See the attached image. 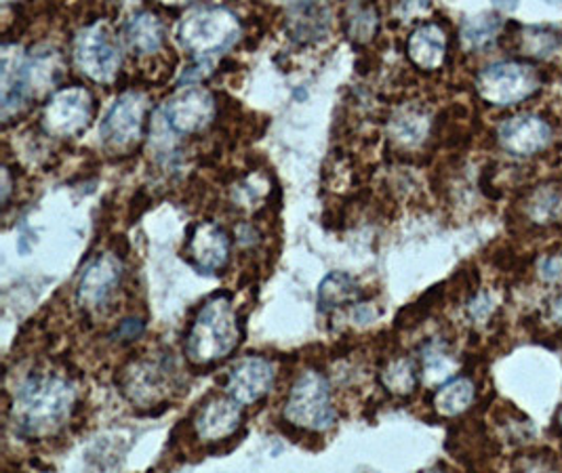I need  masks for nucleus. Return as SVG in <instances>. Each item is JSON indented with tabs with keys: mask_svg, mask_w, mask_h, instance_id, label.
I'll use <instances>...</instances> for the list:
<instances>
[{
	"mask_svg": "<svg viewBox=\"0 0 562 473\" xmlns=\"http://www.w3.org/2000/svg\"><path fill=\"white\" fill-rule=\"evenodd\" d=\"M77 404L70 381L52 373L27 376L18 390L13 421L26 438H47L68 424Z\"/></svg>",
	"mask_w": 562,
	"mask_h": 473,
	"instance_id": "f257e3e1",
	"label": "nucleus"
},
{
	"mask_svg": "<svg viewBox=\"0 0 562 473\" xmlns=\"http://www.w3.org/2000/svg\"><path fill=\"white\" fill-rule=\"evenodd\" d=\"M240 344V323L231 293H215L186 335V356L196 367L222 362Z\"/></svg>",
	"mask_w": 562,
	"mask_h": 473,
	"instance_id": "f03ea898",
	"label": "nucleus"
},
{
	"mask_svg": "<svg viewBox=\"0 0 562 473\" xmlns=\"http://www.w3.org/2000/svg\"><path fill=\"white\" fill-rule=\"evenodd\" d=\"M179 43L192 57H211L228 49L240 36V20L228 7H194L178 27Z\"/></svg>",
	"mask_w": 562,
	"mask_h": 473,
	"instance_id": "7ed1b4c3",
	"label": "nucleus"
},
{
	"mask_svg": "<svg viewBox=\"0 0 562 473\" xmlns=\"http://www.w3.org/2000/svg\"><path fill=\"white\" fill-rule=\"evenodd\" d=\"M284 419L306 431H327L337 421L331 385L318 371H306L293 383L284 402Z\"/></svg>",
	"mask_w": 562,
	"mask_h": 473,
	"instance_id": "20e7f679",
	"label": "nucleus"
},
{
	"mask_svg": "<svg viewBox=\"0 0 562 473\" xmlns=\"http://www.w3.org/2000/svg\"><path fill=\"white\" fill-rule=\"evenodd\" d=\"M541 89V75L527 61H497L476 76L479 95L497 108H510L531 100Z\"/></svg>",
	"mask_w": 562,
	"mask_h": 473,
	"instance_id": "39448f33",
	"label": "nucleus"
},
{
	"mask_svg": "<svg viewBox=\"0 0 562 473\" xmlns=\"http://www.w3.org/2000/svg\"><path fill=\"white\" fill-rule=\"evenodd\" d=\"M75 61L78 70L95 82H112L123 64L121 47L103 24H89L82 27L75 38Z\"/></svg>",
	"mask_w": 562,
	"mask_h": 473,
	"instance_id": "423d86ee",
	"label": "nucleus"
},
{
	"mask_svg": "<svg viewBox=\"0 0 562 473\" xmlns=\"http://www.w3.org/2000/svg\"><path fill=\"white\" fill-rule=\"evenodd\" d=\"M93 116V98L82 87L55 91L43 110V126L55 137H75Z\"/></svg>",
	"mask_w": 562,
	"mask_h": 473,
	"instance_id": "0eeeda50",
	"label": "nucleus"
},
{
	"mask_svg": "<svg viewBox=\"0 0 562 473\" xmlns=\"http://www.w3.org/2000/svg\"><path fill=\"white\" fill-rule=\"evenodd\" d=\"M146 116H148V100L142 93L128 91L125 95H121L110 108L100 126L103 144L114 150H123L137 144L146 126Z\"/></svg>",
	"mask_w": 562,
	"mask_h": 473,
	"instance_id": "6e6552de",
	"label": "nucleus"
},
{
	"mask_svg": "<svg viewBox=\"0 0 562 473\" xmlns=\"http://www.w3.org/2000/svg\"><path fill=\"white\" fill-rule=\"evenodd\" d=\"M217 112L215 98L203 87H183L162 108V121L173 135H194L213 123Z\"/></svg>",
	"mask_w": 562,
	"mask_h": 473,
	"instance_id": "1a4fd4ad",
	"label": "nucleus"
},
{
	"mask_svg": "<svg viewBox=\"0 0 562 473\" xmlns=\"http://www.w3.org/2000/svg\"><path fill=\"white\" fill-rule=\"evenodd\" d=\"M552 139V125L533 112L510 116L497 128V142L502 150L512 156H536L546 150Z\"/></svg>",
	"mask_w": 562,
	"mask_h": 473,
	"instance_id": "9d476101",
	"label": "nucleus"
},
{
	"mask_svg": "<svg viewBox=\"0 0 562 473\" xmlns=\"http://www.w3.org/2000/svg\"><path fill=\"white\" fill-rule=\"evenodd\" d=\"M123 278V263L114 252L93 257L78 280L77 300L85 309H100L114 295Z\"/></svg>",
	"mask_w": 562,
	"mask_h": 473,
	"instance_id": "9b49d317",
	"label": "nucleus"
},
{
	"mask_svg": "<svg viewBox=\"0 0 562 473\" xmlns=\"http://www.w3.org/2000/svg\"><path fill=\"white\" fill-rule=\"evenodd\" d=\"M277 381V369L268 358L247 356L232 367L226 379V392L238 404H256L266 398Z\"/></svg>",
	"mask_w": 562,
	"mask_h": 473,
	"instance_id": "f8f14e48",
	"label": "nucleus"
},
{
	"mask_svg": "<svg viewBox=\"0 0 562 473\" xmlns=\"http://www.w3.org/2000/svg\"><path fill=\"white\" fill-rule=\"evenodd\" d=\"M186 252L196 270L203 274H213L228 266L231 238L220 225L209 222L192 225L186 240Z\"/></svg>",
	"mask_w": 562,
	"mask_h": 473,
	"instance_id": "ddd939ff",
	"label": "nucleus"
},
{
	"mask_svg": "<svg viewBox=\"0 0 562 473\" xmlns=\"http://www.w3.org/2000/svg\"><path fill=\"white\" fill-rule=\"evenodd\" d=\"M243 421V404L231 396L206 399L194 417V431L205 442H222L232 436Z\"/></svg>",
	"mask_w": 562,
	"mask_h": 473,
	"instance_id": "4468645a",
	"label": "nucleus"
},
{
	"mask_svg": "<svg viewBox=\"0 0 562 473\" xmlns=\"http://www.w3.org/2000/svg\"><path fill=\"white\" fill-rule=\"evenodd\" d=\"M169 376L165 360L133 362L123 376V392L137 404H150L165 394Z\"/></svg>",
	"mask_w": 562,
	"mask_h": 473,
	"instance_id": "2eb2a0df",
	"label": "nucleus"
},
{
	"mask_svg": "<svg viewBox=\"0 0 562 473\" xmlns=\"http://www.w3.org/2000/svg\"><path fill=\"white\" fill-rule=\"evenodd\" d=\"M447 45L449 41H447L445 27L435 22H426L411 32L407 55L419 70L436 72L445 66Z\"/></svg>",
	"mask_w": 562,
	"mask_h": 473,
	"instance_id": "dca6fc26",
	"label": "nucleus"
},
{
	"mask_svg": "<svg viewBox=\"0 0 562 473\" xmlns=\"http://www.w3.org/2000/svg\"><path fill=\"white\" fill-rule=\"evenodd\" d=\"M286 30L302 45L321 41L329 30V9L314 2L293 4L286 11Z\"/></svg>",
	"mask_w": 562,
	"mask_h": 473,
	"instance_id": "f3484780",
	"label": "nucleus"
},
{
	"mask_svg": "<svg viewBox=\"0 0 562 473\" xmlns=\"http://www.w3.org/2000/svg\"><path fill=\"white\" fill-rule=\"evenodd\" d=\"M125 41L139 55H153L165 43V25L153 11H137L125 24Z\"/></svg>",
	"mask_w": 562,
	"mask_h": 473,
	"instance_id": "a211bd4d",
	"label": "nucleus"
},
{
	"mask_svg": "<svg viewBox=\"0 0 562 473\" xmlns=\"http://www.w3.org/2000/svg\"><path fill=\"white\" fill-rule=\"evenodd\" d=\"M476 399V385L470 376H453L436 390L435 410L440 417H460Z\"/></svg>",
	"mask_w": 562,
	"mask_h": 473,
	"instance_id": "6ab92c4d",
	"label": "nucleus"
},
{
	"mask_svg": "<svg viewBox=\"0 0 562 473\" xmlns=\"http://www.w3.org/2000/svg\"><path fill=\"white\" fill-rule=\"evenodd\" d=\"M458 362L449 346L440 339H432L422 348V379L428 385H445L453 379Z\"/></svg>",
	"mask_w": 562,
	"mask_h": 473,
	"instance_id": "aec40b11",
	"label": "nucleus"
},
{
	"mask_svg": "<svg viewBox=\"0 0 562 473\" xmlns=\"http://www.w3.org/2000/svg\"><path fill=\"white\" fill-rule=\"evenodd\" d=\"M504 18L495 11H483L472 18H465L460 27L461 45L468 50H481L488 47L502 32Z\"/></svg>",
	"mask_w": 562,
	"mask_h": 473,
	"instance_id": "412c9836",
	"label": "nucleus"
},
{
	"mask_svg": "<svg viewBox=\"0 0 562 473\" xmlns=\"http://www.w3.org/2000/svg\"><path fill=\"white\" fill-rule=\"evenodd\" d=\"M360 297H362V293L352 275L333 272L321 282L318 307H321V312H333L337 307H344L346 303H357Z\"/></svg>",
	"mask_w": 562,
	"mask_h": 473,
	"instance_id": "4be33fe9",
	"label": "nucleus"
},
{
	"mask_svg": "<svg viewBox=\"0 0 562 473\" xmlns=\"http://www.w3.org/2000/svg\"><path fill=\"white\" fill-rule=\"evenodd\" d=\"M382 385L394 396H411L419 383V371L411 358H394L382 371Z\"/></svg>",
	"mask_w": 562,
	"mask_h": 473,
	"instance_id": "5701e85b",
	"label": "nucleus"
},
{
	"mask_svg": "<svg viewBox=\"0 0 562 473\" xmlns=\"http://www.w3.org/2000/svg\"><path fill=\"white\" fill-rule=\"evenodd\" d=\"M380 27V15L373 4H350L346 11V32L357 45L369 43Z\"/></svg>",
	"mask_w": 562,
	"mask_h": 473,
	"instance_id": "b1692460",
	"label": "nucleus"
},
{
	"mask_svg": "<svg viewBox=\"0 0 562 473\" xmlns=\"http://www.w3.org/2000/svg\"><path fill=\"white\" fill-rule=\"evenodd\" d=\"M428 128H430L428 116L417 110H405V112L396 114L390 123L392 139H396L403 146L419 144L428 135Z\"/></svg>",
	"mask_w": 562,
	"mask_h": 473,
	"instance_id": "393cba45",
	"label": "nucleus"
},
{
	"mask_svg": "<svg viewBox=\"0 0 562 473\" xmlns=\"http://www.w3.org/2000/svg\"><path fill=\"white\" fill-rule=\"evenodd\" d=\"M529 217L536 224H550L562 213V185H541L529 200Z\"/></svg>",
	"mask_w": 562,
	"mask_h": 473,
	"instance_id": "a878e982",
	"label": "nucleus"
},
{
	"mask_svg": "<svg viewBox=\"0 0 562 473\" xmlns=\"http://www.w3.org/2000/svg\"><path fill=\"white\" fill-rule=\"evenodd\" d=\"M562 47V38L548 27H525L520 36V50L529 57L548 59Z\"/></svg>",
	"mask_w": 562,
	"mask_h": 473,
	"instance_id": "bb28decb",
	"label": "nucleus"
},
{
	"mask_svg": "<svg viewBox=\"0 0 562 473\" xmlns=\"http://www.w3.org/2000/svg\"><path fill=\"white\" fill-rule=\"evenodd\" d=\"M539 278L546 282H562V257L561 255H548L537 266Z\"/></svg>",
	"mask_w": 562,
	"mask_h": 473,
	"instance_id": "cd10ccee",
	"label": "nucleus"
},
{
	"mask_svg": "<svg viewBox=\"0 0 562 473\" xmlns=\"http://www.w3.org/2000/svg\"><path fill=\"white\" fill-rule=\"evenodd\" d=\"M493 312V300L486 295V293H479L474 295L470 303H468V316L474 320V323H483Z\"/></svg>",
	"mask_w": 562,
	"mask_h": 473,
	"instance_id": "c85d7f7f",
	"label": "nucleus"
},
{
	"mask_svg": "<svg viewBox=\"0 0 562 473\" xmlns=\"http://www.w3.org/2000/svg\"><path fill=\"white\" fill-rule=\"evenodd\" d=\"M144 328H146V324L142 323L139 318H128V320H123V323L119 324V328L114 330L112 339L123 341V344L135 341L137 337H142Z\"/></svg>",
	"mask_w": 562,
	"mask_h": 473,
	"instance_id": "c756f323",
	"label": "nucleus"
},
{
	"mask_svg": "<svg viewBox=\"0 0 562 473\" xmlns=\"http://www.w3.org/2000/svg\"><path fill=\"white\" fill-rule=\"evenodd\" d=\"M352 318L360 324L373 323L375 320V309L367 303H358L355 312H352Z\"/></svg>",
	"mask_w": 562,
	"mask_h": 473,
	"instance_id": "7c9ffc66",
	"label": "nucleus"
},
{
	"mask_svg": "<svg viewBox=\"0 0 562 473\" xmlns=\"http://www.w3.org/2000/svg\"><path fill=\"white\" fill-rule=\"evenodd\" d=\"M550 314H552V320H554V323L562 324V295H559L557 300L552 301Z\"/></svg>",
	"mask_w": 562,
	"mask_h": 473,
	"instance_id": "2f4dec72",
	"label": "nucleus"
},
{
	"mask_svg": "<svg viewBox=\"0 0 562 473\" xmlns=\"http://www.w3.org/2000/svg\"><path fill=\"white\" fill-rule=\"evenodd\" d=\"M245 229H249L251 234H257L256 227L254 225H243V227H238V234H243ZM254 240H257V236H254ZM249 236H238V243H247V245H256Z\"/></svg>",
	"mask_w": 562,
	"mask_h": 473,
	"instance_id": "473e14b6",
	"label": "nucleus"
},
{
	"mask_svg": "<svg viewBox=\"0 0 562 473\" xmlns=\"http://www.w3.org/2000/svg\"><path fill=\"white\" fill-rule=\"evenodd\" d=\"M422 473H445V472H442V470H438V468H435V470H426V472H422Z\"/></svg>",
	"mask_w": 562,
	"mask_h": 473,
	"instance_id": "72a5a7b5",
	"label": "nucleus"
},
{
	"mask_svg": "<svg viewBox=\"0 0 562 473\" xmlns=\"http://www.w3.org/2000/svg\"><path fill=\"white\" fill-rule=\"evenodd\" d=\"M561 427H562V413H561Z\"/></svg>",
	"mask_w": 562,
	"mask_h": 473,
	"instance_id": "f704fd0d",
	"label": "nucleus"
}]
</instances>
